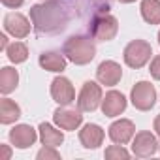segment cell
<instances>
[{
    "instance_id": "obj_1",
    "label": "cell",
    "mask_w": 160,
    "mask_h": 160,
    "mask_svg": "<svg viewBox=\"0 0 160 160\" xmlns=\"http://www.w3.org/2000/svg\"><path fill=\"white\" fill-rule=\"evenodd\" d=\"M30 21L36 32L40 34H55L66 28L68 13L58 2H43L30 8Z\"/></svg>"
},
{
    "instance_id": "obj_2",
    "label": "cell",
    "mask_w": 160,
    "mask_h": 160,
    "mask_svg": "<svg viewBox=\"0 0 160 160\" xmlns=\"http://www.w3.org/2000/svg\"><path fill=\"white\" fill-rule=\"evenodd\" d=\"M94 42L96 40L92 36H70L64 42L62 53L70 62H73L77 66L89 64L96 57V43Z\"/></svg>"
},
{
    "instance_id": "obj_3",
    "label": "cell",
    "mask_w": 160,
    "mask_h": 160,
    "mask_svg": "<svg viewBox=\"0 0 160 160\" xmlns=\"http://www.w3.org/2000/svg\"><path fill=\"white\" fill-rule=\"evenodd\" d=\"M89 32L96 42H111L119 32V21L109 13H100L91 19Z\"/></svg>"
},
{
    "instance_id": "obj_4",
    "label": "cell",
    "mask_w": 160,
    "mask_h": 160,
    "mask_svg": "<svg viewBox=\"0 0 160 160\" xmlns=\"http://www.w3.org/2000/svg\"><path fill=\"white\" fill-rule=\"evenodd\" d=\"M151 55H152V47L145 40H132L122 51V58H124L126 66L136 68V70L143 68L151 60Z\"/></svg>"
},
{
    "instance_id": "obj_5",
    "label": "cell",
    "mask_w": 160,
    "mask_h": 160,
    "mask_svg": "<svg viewBox=\"0 0 160 160\" xmlns=\"http://www.w3.org/2000/svg\"><path fill=\"white\" fill-rule=\"evenodd\" d=\"M130 100H132V106L136 109H139V111L152 109L154 104H156V89H154V85H151V81H138L132 87Z\"/></svg>"
},
{
    "instance_id": "obj_6",
    "label": "cell",
    "mask_w": 160,
    "mask_h": 160,
    "mask_svg": "<svg viewBox=\"0 0 160 160\" xmlns=\"http://www.w3.org/2000/svg\"><path fill=\"white\" fill-rule=\"evenodd\" d=\"M102 100H104L102 87L96 81H85L81 91H79V96H77V108L81 111L91 113L102 106Z\"/></svg>"
},
{
    "instance_id": "obj_7",
    "label": "cell",
    "mask_w": 160,
    "mask_h": 160,
    "mask_svg": "<svg viewBox=\"0 0 160 160\" xmlns=\"http://www.w3.org/2000/svg\"><path fill=\"white\" fill-rule=\"evenodd\" d=\"M83 111L81 109H75V108H68V106H58L55 111H53V122L62 128V130H77L83 122Z\"/></svg>"
},
{
    "instance_id": "obj_8",
    "label": "cell",
    "mask_w": 160,
    "mask_h": 160,
    "mask_svg": "<svg viewBox=\"0 0 160 160\" xmlns=\"http://www.w3.org/2000/svg\"><path fill=\"white\" fill-rule=\"evenodd\" d=\"M51 96L58 106H70L75 100V89L68 77H55L51 81Z\"/></svg>"
},
{
    "instance_id": "obj_9",
    "label": "cell",
    "mask_w": 160,
    "mask_h": 160,
    "mask_svg": "<svg viewBox=\"0 0 160 160\" xmlns=\"http://www.w3.org/2000/svg\"><path fill=\"white\" fill-rule=\"evenodd\" d=\"M156 151H158V141H156L154 134H151L147 130H141L132 138V152L136 156L147 158V156H152Z\"/></svg>"
},
{
    "instance_id": "obj_10",
    "label": "cell",
    "mask_w": 160,
    "mask_h": 160,
    "mask_svg": "<svg viewBox=\"0 0 160 160\" xmlns=\"http://www.w3.org/2000/svg\"><path fill=\"white\" fill-rule=\"evenodd\" d=\"M30 21L23 15V13H17V12H12L4 17V30L8 34H12L13 38L17 40H23L30 34Z\"/></svg>"
},
{
    "instance_id": "obj_11",
    "label": "cell",
    "mask_w": 160,
    "mask_h": 160,
    "mask_svg": "<svg viewBox=\"0 0 160 160\" xmlns=\"http://www.w3.org/2000/svg\"><path fill=\"white\" fill-rule=\"evenodd\" d=\"M121 77H122V68L115 60H104L96 68V79H98L100 85L113 87L121 81Z\"/></svg>"
},
{
    "instance_id": "obj_12",
    "label": "cell",
    "mask_w": 160,
    "mask_h": 160,
    "mask_svg": "<svg viewBox=\"0 0 160 160\" xmlns=\"http://www.w3.org/2000/svg\"><path fill=\"white\" fill-rule=\"evenodd\" d=\"M8 138H10V141H12L13 147H17V149H28V147H32L36 143L38 134H36V130L30 124H15L10 130Z\"/></svg>"
},
{
    "instance_id": "obj_13",
    "label": "cell",
    "mask_w": 160,
    "mask_h": 160,
    "mask_svg": "<svg viewBox=\"0 0 160 160\" xmlns=\"http://www.w3.org/2000/svg\"><path fill=\"white\" fill-rule=\"evenodd\" d=\"M108 134H109L113 143L126 145L136 136V126H134V122L130 119H119V121L111 122V126L108 128Z\"/></svg>"
},
{
    "instance_id": "obj_14",
    "label": "cell",
    "mask_w": 160,
    "mask_h": 160,
    "mask_svg": "<svg viewBox=\"0 0 160 160\" xmlns=\"http://www.w3.org/2000/svg\"><path fill=\"white\" fill-rule=\"evenodd\" d=\"M126 96L119 91H109L106 92L104 100H102V113L106 117H119L124 109H126Z\"/></svg>"
},
{
    "instance_id": "obj_15",
    "label": "cell",
    "mask_w": 160,
    "mask_h": 160,
    "mask_svg": "<svg viewBox=\"0 0 160 160\" xmlns=\"http://www.w3.org/2000/svg\"><path fill=\"white\" fill-rule=\"evenodd\" d=\"M104 138H106L104 128L94 122H89L79 130V141L85 149H98L104 143Z\"/></svg>"
},
{
    "instance_id": "obj_16",
    "label": "cell",
    "mask_w": 160,
    "mask_h": 160,
    "mask_svg": "<svg viewBox=\"0 0 160 160\" xmlns=\"http://www.w3.org/2000/svg\"><path fill=\"white\" fill-rule=\"evenodd\" d=\"M40 66L47 72H55V73H62L66 70V57L64 53H58V51H47V53H42L40 58H38Z\"/></svg>"
},
{
    "instance_id": "obj_17",
    "label": "cell",
    "mask_w": 160,
    "mask_h": 160,
    "mask_svg": "<svg viewBox=\"0 0 160 160\" xmlns=\"http://www.w3.org/2000/svg\"><path fill=\"white\" fill-rule=\"evenodd\" d=\"M38 132H40V141L42 145H49V147H58L62 145L64 141V134H62V128L57 130L53 124L49 122H42L38 126Z\"/></svg>"
},
{
    "instance_id": "obj_18",
    "label": "cell",
    "mask_w": 160,
    "mask_h": 160,
    "mask_svg": "<svg viewBox=\"0 0 160 160\" xmlns=\"http://www.w3.org/2000/svg\"><path fill=\"white\" fill-rule=\"evenodd\" d=\"M19 85V72L12 66H4L0 70V92L4 96L13 92Z\"/></svg>"
},
{
    "instance_id": "obj_19",
    "label": "cell",
    "mask_w": 160,
    "mask_h": 160,
    "mask_svg": "<svg viewBox=\"0 0 160 160\" xmlns=\"http://www.w3.org/2000/svg\"><path fill=\"white\" fill-rule=\"evenodd\" d=\"M21 117V108L10 100V98H2L0 100V122L2 124H12Z\"/></svg>"
},
{
    "instance_id": "obj_20",
    "label": "cell",
    "mask_w": 160,
    "mask_h": 160,
    "mask_svg": "<svg viewBox=\"0 0 160 160\" xmlns=\"http://www.w3.org/2000/svg\"><path fill=\"white\" fill-rule=\"evenodd\" d=\"M141 17L149 25H160V0H141Z\"/></svg>"
},
{
    "instance_id": "obj_21",
    "label": "cell",
    "mask_w": 160,
    "mask_h": 160,
    "mask_svg": "<svg viewBox=\"0 0 160 160\" xmlns=\"http://www.w3.org/2000/svg\"><path fill=\"white\" fill-rule=\"evenodd\" d=\"M6 55H8L10 62H13V64H21V62H25V60L28 58V47H27L23 42H13V43L8 45Z\"/></svg>"
},
{
    "instance_id": "obj_22",
    "label": "cell",
    "mask_w": 160,
    "mask_h": 160,
    "mask_svg": "<svg viewBox=\"0 0 160 160\" xmlns=\"http://www.w3.org/2000/svg\"><path fill=\"white\" fill-rule=\"evenodd\" d=\"M104 154H106L108 160H121V158L126 160V158H130V152H128L122 145H119V143H117V145H109Z\"/></svg>"
},
{
    "instance_id": "obj_23",
    "label": "cell",
    "mask_w": 160,
    "mask_h": 160,
    "mask_svg": "<svg viewBox=\"0 0 160 160\" xmlns=\"http://www.w3.org/2000/svg\"><path fill=\"white\" fill-rule=\"evenodd\" d=\"M36 158H38V160H60V154L57 152V147L43 145V149H40V151H38Z\"/></svg>"
},
{
    "instance_id": "obj_24",
    "label": "cell",
    "mask_w": 160,
    "mask_h": 160,
    "mask_svg": "<svg viewBox=\"0 0 160 160\" xmlns=\"http://www.w3.org/2000/svg\"><path fill=\"white\" fill-rule=\"evenodd\" d=\"M149 72H151L152 79L160 81V55L152 57V60H151V66H149Z\"/></svg>"
},
{
    "instance_id": "obj_25",
    "label": "cell",
    "mask_w": 160,
    "mask_h": 160,
    "mask_svg": "<svg viewBox=\"0 0 160 160\" xmlns=\"http://www.w3.org/2000/svg\"><path fill=\"white\" fill-rule=\"evenodd\" d=\"M6 8H12V10H17V8H21L23 4H25V0H0Z\"/></svg>"
},
{
    "instance_id": "obj_26",
    "label": "cell",
    "mask_w": 160,
    "mask_h": 160,
    "mask_svg": "<svg viewBox=\"0 0 160 160\" xmlns=\"http://www.w3.org/2000/svg\"><path fill=\"white\" fill-rule=\"evenodd\" d=\"M152 128H154V134L160 138V113L154 117V122H152Z\"/></svg>"
},
{
    "instance_id": "obj_27",
    "label": "cell",
    "mask_w": 160,
    "mask_h": 160,
    "mask_svg": "<svg viewBox=\"0 0 160 160\" xmlns=\"http://www.w3.org/2000/svg\"><path fill=\"white\" fill-rule=\"evenodd\" d=\"M0 43H2V49H4V51L8 49V38H6V34L0 36Z\"/></svg>"
},
{
    "instance_id": "obj_28",
    "label": "cell",
    "mask_w": 160,
    "mask_h": 160,
    "mask_svg": "<svg viewBox=\"0 0 160 160\" xmlns=\"http://www.w3.org/2000/svg\"><path fill=\"white\" fill-rule=\"evenodd\" d=\"M2 149H4V158H10V149L6 145H2Z\"/></svg>"
},
{
    "instance_id": "obj_29",
    "label": "cell",
    "mask_w": 160,
    "mask_h": 160,
    "mask_svg": "<svg viewBox=\"0 0 160 160\" xmlns=\"http://www.w3.org/2000/svg\"><path fill=\"white\" fill-rule=\"evenodd\" d=\"M121 4H132V2H136V0H119Z\"/></svg>"
},
{
    "instance_id": "obj_30",
    "label": "cell",
    "mask_w": 160,
    "mask_h": 160,
    "mask_svg": "<svg viewBox=\"0 0 160 160\" xmlns=\"http://www.w3.org/2000/svg\"><path fill=\"white\" fill-rule=\"evenodd\" d=\"M158 45H160V30H158Z\"/></svg>"
},
{
    "instance_id": "obj_31",
    "label": "cell",
    "mask_w": 160,
    "mask_h": 160,
    "mask_svg": "<svg viewBox=\"0 0 160 160\" xmlns=\"http://www.w3.org/2000/svg\"><path fill=\"white\" fill-rule=\"evenodd\" d=\"M158 151H160V143H158Z\"/></svg>"
}]
</instances>
